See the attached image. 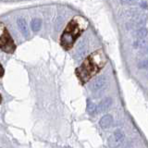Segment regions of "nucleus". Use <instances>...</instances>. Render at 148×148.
Instances as JSON below:
<instances>
[{
  "label": "nucleus",
  "instance_id": "nucleus-1",
  "mask_svg": "<svg viewBox=\"0 0 148 148\" xmlns=\"http://www.w3.org/2000/svg\"><path fill=\"white\" fill-rule=\"evenodd\" d=\"M106 63L103 50L95 51L88 57L76 71V74L82 82H86L100 71Z\"/></svg>",
  "mask_w": 148,
  "mask_h": 148
},
{
  "label": "nucleus",
  "instance_id": "nucleus-2",
  "mask_svg": "<svg viewBox=\"0 0 148 148\" xmlns=\"http://www.w3.org/2000/svg\"><path fill=\"white\" fill-rule=\"evenodd\" d=\"M86 25V21L82 17H74L69 22L66 29L64 30L61 37H60V45L62 47L66 50L71 49L75 43L76 39L82 34Z\"/></svg>",
  "mask_w": 148,
  "mask_h": 148
},
{
  "label": "nucleus",
  "instance_id": "nucleus-3",
  "mask_svg": "<svg viewBox=\"0 0 148 148\" xmlns=\"http://www.w3.org/2000/svg\"><path fill=\"white\" fill-rule=\"evenodd\" d=\"M0 49L8 54H12L16 49V45L14 44L13 39L6 29H4L2 35L0 36Z\"/></svg>",
  "mask_w": 148,
  "mask_h": 148
},
{
  "label": "nucleus",
  "instance_id": "nucleus-4",
  "mask_svg": "<svg viewBox=\"0 0 148 148\" xmlns=\"http://www.w3.org/2000/svg\"><path fill=\"white\" fill-rule=\"evenodd\" d=\"M108 84V79L104 75L97 76L94 81L91 82L90 84V89L94 92L98 94L99 92H103L105 90V88L106 87Z\"/></svg>",
  "mask_w": 148,
  "mask_h": 148
},
{
  "label": "nucleus",
  "instance_id": "nucleus-5",
  "mask_svg": "<svg viewBox=\"0 0 148 148\" xmlns=\"http://www.w3.org/2000/svg\"><path fill=\"white\" fill-rule=\"evenodd\" d=\"M124 139H125V135L122 131L120 130H117L115 131L112 135H111L108 138V145L111 147H119L121 143L124 142Z\"/></svg>",
  "mask_w": 148,
  "mask_h": 148
},
{
  "label": "nucleus",
  "instance_id": "nucleus-6",
  "mask_svg": "<svg viewBox=\"0 0 148 148\" xmlns=\"http://www.w3.org/2000/svg\"><path fill=\"white\" fill-rule=\"evenodd\" d=\"M112 105V99L110 97H106L97 106V113H104Z\"/></svg>",
  "mask_w": 148,
  "mask_h": 148
},
{
  "label": "nucleus",
  "instance_id": "nucleus-7",
  "mask_svg": "<svg viewBox=\"0 0 148 148\" xmlns=\"http://www.w3.org/2000/svg\"><path fill=\"white\" fill-rule=\"evenodd\" d=\"M17 24L18 26V29H20V31L21 32V34L24 35L26 38H28L30 35V32H29V29H28L27 23H26L24 18H18L17 20Z\"/></svg>",
  "mask_w": 148,
  "mask_h": 148
},
{
  "label": "nucleus",
  "instance_id": "nucleus-8",
  "mask_svg": "<svg viewBox=\"0 0 148 148\" xmlns=\"http://www.w3.org/2000/svg\"><path fill=\"white\" fill-rule=\"evenodd\" d=\"M113 122V118L111 115H105L104 117H102L99 124L100 126L103 128V129H108L111 126V124Z\"/></svg>",
  "mask_w": 148,
  "mask_h": 148
},
{
  "label": "nucleus",
  "instance_id": "nucleus-9",
  "mask_svg": "<svg viewBox=\"0 0 148 148\" xmlns=\"http://www.w3.org/2000/svg\"><path fill=\"white\" fill-rule=\"evenodd\" d=\"M86 50H87V45L85 44V42H82V43L79 45V47L77 49L76 58H82V56L86 53Z\"/></svg>",
  "mask_w": 148,
  "mask_h": 148
},
{
  "label": "nucleus",
  "instance_id": "nucleus-10",
  "mask_svg": "<svg viewBox=\"0 0 148 148\" xmlns=\"http://www.w3.org/2000/svg\"><path fill=\"white\" fill-rule=\"evenodd\" d=\"M42 26V21L39 18H34L31 21V28L34 32H38L41 29Z\"/></svg>",
  "mask_w": 148,
  "mask_h": 148
},
{
  "label": "nucleus",
  "instance_id": "nucleus-11",
  "mask_svg": "<svg viewBox=\"0 0 148 148\" xmlns=\"http://www.w3.org/2000/svg\"><path fill=\"white\" fill-rule=\"evenodd\" d=\"M87 111L90 115H95L97 113V106L95 105L94 103H88L87 106Z\"/></svg>",
  "mask_w": 148,
  "mask_h": 148
},
{
  "label": "nucleus",
  "instance_id": "nucleus-12",
  "mask_svg": "<svg viewBox=\"0 0 148 148\" xmlns=\"http://www.w3.org/2000/svg\"><path fill=\"white\" fill-rule=\"evenodd\" d=\"M147 34H148V32L145 28H141V29H139L136 32V36L138 37V38L143 39V38H145V37H146Z\"/></svg>",
  "mask_w": 148,
  "mask_h": 148
},
{
  "label": "nucleus",
  "instance_id": "nucleus-13",
  "mask_svg": "<svg viewBox=\"0 0 148 148\" xmlns=\"http://www.w3.org/2000/svg\"><path fill=\"white\" fill-rule=\"evenodd\" d=\"M139 69H148V58L142 60V61L138 64Z\"/></svg>",
  "mask_w": 148,
  "mask_h": 148
},
{
  "label": "nucleus",
  "instance_id": "nucleus-14",
  "mask_svg": "<svg viewBox=\"0 0 148 148\" xmlns=\"http://www.w3.org/2000/svg\"><path fill=\"white\" fill-rule=\"evenodd\" d=\"M4 74V69L3 67L1 66V64H0V77H2Z\"/></svg>",
  "mask_w": 148,
  "mask_h": 148
},
{
  "label": "nucleus",
  "instance_id": "nucleus-15",
  "mask_svg": "<svg viewBox=\"0 0 148 148\" xmlns=\"http://www.w3.org/2000/svg\"><path fill=\"white\" fill-rule=\"evenodd\" d=\"M2 102V97H1V95H0V103Z\"/></svg>",
  "mask_w": 148,
  "mask_h": 148
},
{
  "label": "nucleus",
  "instance_id": "nucleus-16",
  "mask_svg": "<svg viewBox=\"0 0 148 148\" xmlns=\"http://www.w3.org/2000/svg\"><path fill=\"white\" fill-rule=\"evenodd\" d=\"M125 148H132V147H130V146H126V147H125Z\"/></svg>",
  "mask_w": 148,
  "mask_h": 148
}]
</instances>
